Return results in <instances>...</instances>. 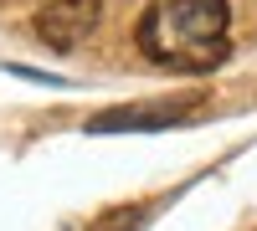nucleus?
I'll use <instances>...</instances> for the list:
<instances>
[{
    "instance_id": "f257e3e1",
    "label": "nucleus",
    "mask_w": 257,
    "mask_h": 231,
    "mask_svg": "<svg viewBox=\"0 0 257 231\" xmlns=\"http://www.w3.org/2000/svg\"><path fill=\"white\" fill-rule=\"evenodd\" d=\"M231 6L226 0H149L134 26V47L165 72H216L231 57Z\"/></svg>"
},
{
    "instance_id": "f03ea898",
    "label": "nucleus",
    "mask_w": 257,
    "mask_h": 231,
    "mask_svg": "<svg viewBox=\"0 0 257 231\" xmlns=\"http://www.w3.org/2000/svg\"><path fill=\"white\" fill-rule=\"evenodd\" d=\"M201 93L190 98H160V103H118V108H103L88 118L82 134H155V129H175V123H190L201 113Z\"/></svg>"
},
{
    "instance_id": "7ed1b4c3",
    "label": "nucleus",
    "mask_w": 257,
    "mask_h": 231,
    "mask_svg": "<svg viewBox=\"0 0 257 231\" xmlns=\"http://www.w3.org/2000/svg\"><path fill=\"white\" fill-rule=\"evenodd\" d=\"M98 16H103V0H52V6L36 11V36L52 52H72L93 36Z\"/></svg>"
}]
</instances>
